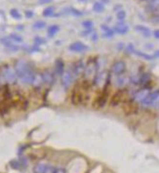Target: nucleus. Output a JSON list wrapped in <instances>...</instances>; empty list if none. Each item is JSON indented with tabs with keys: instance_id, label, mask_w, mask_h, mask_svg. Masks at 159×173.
<instances>
[{
	"instance_id": "obj_32",
	"label": "nucleus",
	"mask_w": 159,
	"mask_h": 173,
	"mask_svg": "<svg viewBox=\"0 0 159 173\" xmlns=\"http://www.w3.org/2000/svg\"><path fill=\"white\" fill-rule=\"evenodd\" d=\"M10 164H11V166H12L13 168H16V169H19L20 165H21V163H20L19 161H17V160H12L10 162Z\"/></svg>"
},
{
	"instance_id": "obj_24",
	"label": "nucleus",
	"mask_w": 159,
	"mask_h": 173,
	"mask_svg": "<svg viewBox=\"0 0 159 173\" xmlns=\"http://www.w3.org/2000/svg\"><path fill=\"white\" fill-rule=\"evenodd\" d=\"M59 29H60V27L57 26V25H53L48 29V34L50 37H52V36H54L56 33L59 32Z\"/></svg>"
},
{
	"instance_id": "obj_8",
	"label": "nucleus",
	"mask_w": 159,
	"mask_h": 173,
	"mask_svg": "<svg viewBox=\"0 0 159 173\" xmlns=\"http://www.w3.org/2000/svg\"><path fill=\"white\" fill-rule=\"evenodd\" d=\"M83 97H84L83 92L80 90L79 88H75L74 90L72 91V94H71V103L76 106L81 104L83 101Z\"/></svg>"
},
{
	"instance_id": "obj_22",
	"label": "nucleus",
	"mask_w": 159,
	"mask_h": 173,
	"mask_svg": "<svg viewBox=\"0 0 159 173\" xmlns=\"http://www.w3.org/2000/svg\"><path fill=\"white\" fill-rule=\"evenodd\" d=\"M149 10L150 11H156L159 9V0H151L149 3Z\"/></svg>"
},
{
	"instance_id": "obj_36",
	"label": "nucleus",
	"mask_w": 159,
	"mask_h": 173,
	"mask_svg": "<svg viewBox=\"0 0 159 173\" xmlns=\"http://www.w3.org/2000/svg\"><path fill=\"white\" fill-rule=\"evenodd\" d=\"M26 16L27 17V18H31V17L33 16V13L31 12V11H27V12H26Z\"/></svg>"
},
{
	"instance_id": "obj_37",
	"label": "nucleus",
	"mask_w": 159,
	"mask_h": 173,
	"mask_svg": "<svg viewBox=\"0 0 159 173\" xmlns=\"http://www.w3.org/2000/svg\"><path fill=\"white\" fill-rule=\"evenodd\" d=\"M52 0H39V3L40 4H46V3H50Z\"/></svg>"
},
{
	"instance_id": "obj_26",
	"label": "nucleus",
	"mask_w": 159,
	"mask_h": 173,
	"mask_svg": "<svg viewBox=\"0 0 159 173\" xmlns=\"http://www.w3.org/2000/svg\"><path fill=\"white\" fill-rule=\"evenodd\" d=\"M10 39L13 41H16V42H22L23 41V37L21 35H18L16 33H13V34L10 35Z\"/></svg>"
},
{
	"instance_id": "obj_14",
	"label": "nucleus",
	"mask_w": 159,
	"mask_h": 173,
	"mask_svg": "<svg viewBox=\"0 0 159 173\" xmlns=\"http://www.w3.org/2000/svg\"><path fill=\"white\" fill-rule=\"evenodd\" d=\"M42 77H43V81L47 83V84H52L54 82V75L49 71H44L42 74Z\"/></svg>"
},
{
	"instance_id": "obj_35",
	"label": "nucleus",
	"mask_w": 159,
	"mask_h": 173,
	"mask_svg": "<svg viewBox=\"0 0 159 173\" xmlns=\"http://www.w3.org/2000/svg\"><path fill=\"white\" fill-rule=\"evenodd\" d=\"M55 173H66V170L63 168H56Z\"/></svg>"
},
{
	"instance_id": "obj_6",
	"label": "nucleus",
	"mask_w": 159,
	"mask_h": 173,
	"mask_svg": "<svg viewBox=\"0 0 159 173\" xmlns=\"http://www.w3.org/2000/svg\"><path fill=\"white\" fill-rule=\"evenodd\" d=\"M74 79V76L72 74L71 71H65V72L62 75V85L65 89H68L70 87L72 81Z\"/></svg>"
},
{
	"instance_id": "obj_5",
	"label": "nucleus",
	"mask_w": 159,
	"mask_h": 173,
	"mask_svg": "<svg viewBox=\"0 0 159 173\" xmlns=\"http://www.w3.org/2000/svg\"><path fill=\"white\" fill-rule=\"evenodd\" d=\"M85 68H86V66L82 60L77 61V62L72 66V69H71V72H72V74H73L74 78L75 77H79L80 75H82L84 74Z\"/></svg>"
},
{
	"instance_id": "obj_17",
	"label": "nucleus",
	"mask_w": 159,
	"mask_h": 173,
	"mask_svg": "<svg viewBox=\"0 0 159 173\" xmlns=\"http://www.w3.org/2000/svg\"><path fill=\"white\" fill-rule=\"evenodd\" d=\"M43 82H44V81H43L42 74H35V75H34V79H33V82H32L33 87L39 88L41 85H42Z\"/></svg>"
},
{
	"instance_id": "obj_16",
	"label": "nucleus",
	"mask_w": 159,
	"mask_h": 173,
	"mask_svg": "<svg viewBox=\"0 0 159 173\" xmlns=\"http://www.w3.org/2000/svg\"><path fill=\"white\" fill-rule=\"evenodd\" d=\"M47 167H48V164H46L45 162H38L35 165L34 169H33V172L34 173H45L47 170Z\"/></svg>"
},
{
	"instance_id": "obj_34",
	"label": "nucleus",
	"mask_w": 159,
	"mask_h": 173,
	"mask_svg": "<svg viewBox=\"0 0 159 173\" xmlns=\"http://www.w3.org/2000/svg\"><path fill=\"white\" fill-rule=\"evenodd\" d=\"M34 42H35V44H37V45H39V44L45 43V41H44V39H42V38H40V37H35Z\"/></svg>"
},
{
	"instance_id": "obj_20",
	"label": "nucleus",
	"mask_w": 159,
	"mask_h": 173,
	"mask_svg": "<svg viewBox=\"0 0 159 173\" xmlns=\"http://www.w3.org/2000/svg\"><path fill=\"white\" fill-rule=\"evenodd\" d=\"M93 10L96 13H102V12H104V11H105L104 3H102L101 1L96 2V3L94 4V6H93Z\"/></svg>"
},
{
	"instance_id": "obj_23",
	"label": "nucleus",
	"mask_w": 159,
	"mask_h": 173,
	"mask_svg": "<svg viewBox=\"0 0 159 173\" xmlns=\"http://www.w3.org/2000/svg\"><path fill=\"white\" fill-rule=\"evenodd\" d=\"M150 80V76L149 74H144L142 76H140V84H142L143 86H146L147 83L149 82Z\"/></svg>"
},
{
	"instance_id": "obj_15",
	"label": "nucleus",
	"mask_w": 159,
	"mask_h": 173,
	"mask_svg": "<svg viewBox=\"0 0 159 173\" xmlns=\"http://www.w3.org/2000/svg\"><path fill=\"white\" fill-rule=\"evenodd\" d=\"M55 71L59 75H61V76H62L63 74L65 72V64L63 63L62 60H58L57 62H56Z\"/></svg>"
},
{
	"instance_id": "obj_2",
	"label": "nucleus",
	"mask_w": 159,
	"mask_h": 173,
	"mask_svg": "<svg viewBox=\"0 0 159 173\" xmlns=\"http://www.w3.org/2000/svg\"><path fill=\"white\" fill-rule=\"evenodd\" d=\"M2 71H3V74L5 75V78H6V81L8 83L13 84V83L17 82V79H18L19 77H18V75H17L15 69L11 68L10 66H5L2 68Z\"/></svg>"
},
{
	"instance_id": "obj_3",
	"label": "nucleus",
	"mask_w": 159,
	"mask_h": 173,
	"mask_svg": "<svg viewBox=\"0 0 159 173\" xmlns=\"http://www.w3.org/2000/svg\"><path fill=\"white\" fill-rule=\"evenodd\" d=\"M109 81V74L107 71L98 72L96 78L94 80V84L98 87H105Z\"/></svg>"
},
{
	"instance_id": "obj_33",
	"label": "nucleus",
	"mask_w": 159,
	"mask_h": 173,
	"mask_svg": "<svg viewBox=\"0 0 159 173\" xmlns=\"http://www.w3.org/2000/svg\"><path fill=\"white\" fill-rule=\"evenodd\" d=\"M55 170H56V168H55L54 166L48 165V167H47V170H46L45 173H55Z\"/></svg>"
},
{
	"instance_id": "obj_9",
	"label": "nucleus",
	"mask_w": 159,
	"mask_h": 173,
	"mask_svg": "<svg viewBox=\"0 0 159 173\" xmlns=\"http://www.w3.org/2000/svg\"><path fill=\"white\" fill-rule=\"evenodd\" d=\"M68 49L72 52H76V53H81V52H85L89 49V47L86 45V44L80 42V41H76V42H73L69 45Z\"/></svg>"
},
{
	"instance_id": "obj_1",
	"label": "nucleus",
	"mask_w": 159,
	"mask_h": 173,
	"mask_svg": "<svg viewBox=\"0 0 159 173\" xmlns=\"http://www.w3.org/2000/svg\"><path fill=\"white\" fill-rule=\"evenodd\" d=\"M98 71H99V67H98L96 62L92 61V62L89 63L85 68L84 74H83V75H84V79L87 80L89 82L94 81L97 76V74H98Z\"/></svg>"
},
{
	"instance_id": "obj_4",
	"label": "nucleus",
	"mask_w": 159,
	"mask_h": 173,
	"mask_svg": "<svg viewBox=\"0 0 159 173\" xmlns=\"http://www.w3.org/2000/svg\"><path fill=\"white\" fill-rule=\"evenodd\" d=\"M15 71L17 72V75H18V77H22L23 75L29 71V64H27L24 60H19L18 62L16 63L15 65Z\"/></svg>"
},
{
	"instance_id": "obj_39",
	"label": "nucleus",
	"mask_w": 159,
	"mask_h": 173,
	"mask_svg": "<svg viewBox=\"0 0 159 173\" xmlns=\"http://www.w3.org/2000/svg\"><path fill=\"white\" fill-rule=\"evenodd\" d=\"M154 58H159V50H157V51H156L155 53H154Z\"/></svg>"
},
{
	"instance_id": "obj_21",
	"label": "nucleus",
	"mask_w": 159,
	"mask_h": 173,
	"mask_svg": "<svg viewBox=\"0 0 159 173\" xmlns=\"http://www.w3.org/2000/svg\"><path fill=\"white\" fill-rule=\"evenodd\" d=\"M135 29H136V30H138L139 32L143 33L144 36H149L150 35V30H149V29H147V27H146L137 26Z\"/></svg>"
},
{
	"instance_id": "obj_19",
	"label": "nucleus",
	"mask_w": 159,
	"mask_h": 173,
	"mask_svg": "<svg viewBox=\"0 0 159 173\" xmlns=\"http://www.w3.org/2000/svg\"><path fill=\"white\" fill-rule=\"evenodd\" d=\"M135 54L137 56H139V57H141V58H143V59L144 60H147V61H151L154 59V56L153 55H149V54H146V53H144V52H141V51H136L135 50Z\"/></svg>"
},
{
	"instance_id": "obj_25",
	"label": "nucleus",
	"mask_w": 159,
	"mask_h": 173,
	"mask_svg": "<svg viewBox=\"0 0 159 173\" xmlns=\"http://www.w3.org/2000/svg\"><path fill=\"white\" fill-rule=\"evenodd\" d=\"M102 29L105 30V36H107V37H109V36H112L113 35V30H111L108 27H105V26H102Z\"/></svg>"
},
{
	"instance_id": "obj_28",
	"label": "nucleus",
	"mask_w": 159,
	"mask_h": 173,
	"mask_svg": "<svg viewBox=\"0 0 159 173\" xmlns=\"http://www.w3.org/2000/svg\"><path fill=\"white\" fill-rule=\"evenodd\" d=\"M10 14H11V16L13 17V18H15V19H21V14L19 13V11L17 10V9H12L10 11Z\"/></svg>"
},
{
	"instance_id": "obj_10",
	"label": "nucleus",
	"mask_w": 159,
	"mask_h": 173,
	"mask_svg": "<svg viewBox=\"0 0 159 173\" xmlns=\"http://www.w3.org/2000/svg\"><path fill=\"white\" fill-rule=\"evenodd\" d=\"M126 69V64L123 61H118L112 66V72L116 75H122Z\"/></svg>"
},
{
	"instance_id": "obj_27",
	"label": "nucleus",
	"mask_w": 159,
	"mask_h": 173,
	"mask_svg": "<svg viewBox=\"0 0 159 173\" xmlns=\"http://www.w3.org/2000/svg\"><path fill=\"white\" fill-rule=\"evenodd\" d=\"M53 13H54V8L53 7L46 8V9L43 11V16L44 17H50V16L53 15Z\"/></svg>"
},
{
	"instance_id": "obj_18",
	"label": "nucleus",
	"mask_w": 159,
	"mask_h": 173,
	"mask_svg": "<svg viewBox=\"0 0 159 173\" xmlns=\"http://www.w3.org/2000/svg\"><path fill=\"white\" fill-rule=\"evenodd\" d=\"M130 81V79L127 76H123V75H119L116 79V84L118 87H125L127 83Z\"/></svg>"
},
{
	"instance_id": "obj_30",
	"label": "nucleus",
	"mask_w": 159,
	"mask_h": 173,
	"mask_svg": "<svg viewBox=\"0 0 159 173\" xmlns=\"http://www.w3.org/2000/svg\"><path fill=\"white\" fill-rule=\"evenodd\" d=\"M44 27H45V23H44V22H41V21L36 22L34 24V26H33V27H35V29H43Z\"/></svg>"
},
{
	"instance_id": "obj_31",
	"label": "nucleus",
	"mask_w": 159,
	"mask_h": 173,
	"mask_svg": "<svg viewBox=\"0 0 159 173\" xmlns=\"http://www.w3.org/2000/svg\"><path fill=\"white\" fill-rule=\"evenodd\" d=\"M125 17H126V13H125L124 11H122V10H121V11H119V12L117 13V18H118L120 21L124 20Z\"/></svg>"
},
{
	"instance_id": "obj_29",
	"label": "nucleus",
	"mask_w": 159,
	"mask_h": 173,
	"mask_svg": "<svg viewBox=\"0 0 159 173\" xmlns=\"http://www.w3.org/2000/svg\"><path fill=\"white\" fill-rule=\"evenodd\" d=\"M82 26L84 27H86V29H91V27H93V22H92V21H85V22H83V23H82Z\"/></svg>"
},
{
	"instance_id": "obj_38",
	"label": "nucleus",
	"mask_w": 159,
	"mask_h": 173,
	"mask_svg": "<svg viewBox=\"0 0 159 173\" xmlns=\"http://www.w3.org/2000/svg\"><path fill=\"white\" fill-rule=\"evenodd\" d=\"M153 35L155 36V38H157V39H159V29L154 30V32H153Z\"/></svg>"
},
{
	"instance_id": "obj_13",
	"label": "nucleus",
	"mask_w": 159,
	"mask_h": 173,
	"mask_svg": "<svg viewBox=\"0 0 159 173\" xmlns=\"http://www.w3.org/2000/svg\"><path fill=\"white\" fill-rule=\"evenodd\" d=\"M128 29H129V27H128L127 25H125L124 23H119L117 24L115 27H114V30L119 33V34H125V33L128 32Z\"/></svg>"
},
{
	"instance_id": "obj_12",
	"label": "nucleus",
	"mask_w": 159,
	"mask_h": 173,
	"mask_svg": "<svg viewBox=\"0 0 159 173\" xmlns=\"http://www.w3.org/2000/svg\"><path fill=\"white\" fill-rule=\"evenodd\" d=\"M123 97H124V92L122 90H119L117 91L115 94L112 96V98H111V101H110V105L111 106H117L118 104H120L122 102V100H123Z\"/></svg>"
},
{
	"instance_id": "obj_11",
	"label": "nucleus",
	"mask_w": 159,
	"mask_h": 173,
	"mask_svg": "<svg viewBox=\"0 0 159 173\" xmlns=\"http://www.w3.org/2000/svg\"><path fill=\"white\" fill-rule=\"evenodd\" d=\"M34 75H35L34 72H33L31 69H29V71L26 72L23 76L20 77V79H21V81L24 83V84H32L33 79H34Z\"/></svg>"
},
{
	"instance_id": "obj_7",
	"label": "nucleus",
	"mask_w": 159,
	"mask_h": 173,
	"mask_svg": "<svg viewBox=\"0 0 159 173\" xmlns=\"http://www.w3.org/2000/svg\"><path fill=\"white\" fill-rule=\"evenodd\" d=\"M149 94V89L147 87H144L140 89L139 91H137L133 96V100L136 103H142L144 99L146 98V96Z\"/></svg>"
}]
</instances>
